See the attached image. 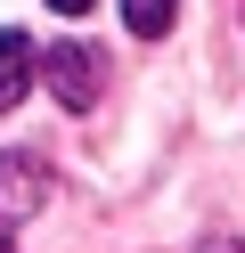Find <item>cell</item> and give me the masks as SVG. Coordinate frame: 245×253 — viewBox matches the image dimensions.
<instances>
[{
    "mask_svg": "<svg viewBox=\"0 0 245 253\" xmlns=\"http://www.w3.org/2000/svg\"><path fill=\"white\" fill-rule=\"evenodd\" d=\"M41 204H49V164L25 155V147H8L0 155V220H33Z\"/></svg>",
    "mask_w": 245,
    "mask_h": 253,
    "instance_id": "obj_1",
    "label": "cell"
},
{
    "mask_svg": "<svg viewBox=\"0 0 245 253\" xmlns=\"http://www.w3.org/2000/svg\"><path fill=\"white\" fill-rule=\"evenodd\" d=\"M41 66H49V90H57L74 115H90V106H98V57L82 49V41H57Z\"/></svg>",
    "mask_w": 245,
    "mask_h": 253,
    "instance_id": "obj_2",
    "label": "cell"
},
{
    "mask_svg": "<svg viewBox=\"0 0 245 253\" xmlns=\"http://www.w3.org/2000/svg\"><path fill=\"white\" fill-rule=\"evenodd\" d=\"M25 90H33V41L16 33V25H0V115H8Z\"/></svg>",
    "mask_w": 245,
    "mask_h": 253,
    "instance_id": "obj_3",
    "label": "cell"
},
{
    "mask_svg": "<svg viewBox=\"0 0 245 253\" xmlns=\"http://www.w3.org/2000/svg\"><path fill=\"white\" fill-rule=\"evenodd\" d=\"M172 17H180V0H123V25H131V33H147V41H155Z\"/></svg>",
    "mask_w": 245,
    "mask_h": 253,
    "instance_id": "obj_4",
    "label": "cell"
},
{
    "mask_svg": "<svg viewBox=\"0 0 245 253\" xmlns=\"http://www.w3.org/2000/svg\"><path fill=\"white\" fill-rule=\"evenodd\" d=\"M196 253H245V245H237V237H204Z\"/></svg>",
    "mask_w": 245,
    "mask_h": 253,
    "instance_id": "obj_5",
    "label": "cell"
},
{
    "mask_svg": "<svg viewBox=\"0 0 245 253\" xmlns=\"http://www.w3.org/2000/svg\"><path fill=\"white\" fill-rule=\"evenodd\" d=\"M49 8H57V17H82V8H90V0H49Z\"/></svg>",
    "mask_w": 245,
    "mask_h": 253,
    "instance_id": "obj_6",
    "label": "cell"
}]
</instances>
